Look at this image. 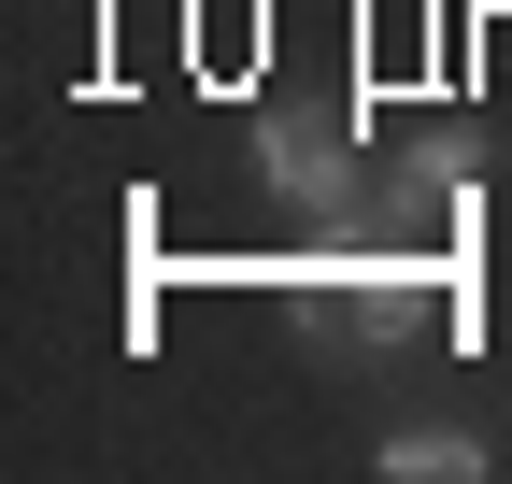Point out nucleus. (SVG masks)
Segmentation results:
<instances>
[{
  "mask_svg": "<svg viewBox=\"0 0 512 484\" xmlns=\"http://www.w3.org/2000/svg\"><path fill=\"white\" fill-rule=\"evenodd\" d=\"M285 314L328 342V356H356V342H370V356H399V342H427L441 299H427L413 257H313V271L285 285Z\"/></svg>",
  "mask_w": 512,
  "mask_h": 484,
  "instance_id": "obj_1",
  "label": "nucleus"
},
{
  "mask_svg": "<svg viewBox=\"0 0 512 484\" xmlns=\"http://www.w3.org/2000/svg\"><path fill=\"white\" fill-rule=\"evenodd\" d=\"M256 186H271L299 228H328V242H342V228L370 214V157L328 129V114H256Z\"/></svg>",
  "mask_w": 512,
  "mask_h": 484,
  "instance_id": "obj_2",
  "label": "nucleus"
},
{
  "mask_svg": "<svg viewBox=\"0 0 512 484\" xmlns=\"http://www.w3.org/2000/svg\"><path fill=\"white\" fill-rule=\"evenodd\" d=\"M370 470H384V484H484V470H498V442H484V428H384V442H370Z\"/></svg>",
  "mask_w": 512,
  "mask_h": 484,
  "instance_id": "obj_3",
  "label": "nucleus"
}]
</instances>
